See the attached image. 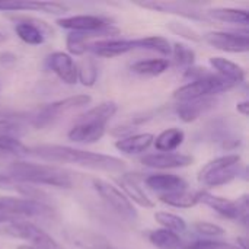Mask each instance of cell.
Returning <instances> with one entry per match:
<instances>
[{
  "label": "cell",
  "instance_id": "obj_22",
  "mask_svg": "<svg viewBox=\"0 0 249 249\" xmlns=\"http://www.w3.org/2000/svg\"><path fill=\"white\" fill-rule=\"evenodd\" d=\"M214 101L207 98V99H200V101H191V102H181L177 105V114L184 123H193L196 121L201 114L213 108Z\"/></svg>",
  "mask_w": 249,
  "mask_h": 249
},
{
  "label": "cell",
  "instance_id": "obj_28",
  "mask_svg": "<svg viewBox=\"0 0 249 249\" xmlns=\"http://www.w3.org/2000/svg\"><path fill=\"white\" fill-rule=\"evenodd\" d=\"M26 155H29V147L18 137L0 134V158H23Z\"/></svg>",
  "mask_w": 249,
  "mask_h": 249
},
{
  "label": "cell",
  "instance_id": "obj_11",
  "mask_svg": "<svg viewBox=\"0 0 249 249\" xmlns=\"http://www.w3.org/2000/svg\"><path fill=\"white\" fill-rule=\"evenodd\" d=\"M203 39L222 51L226 53H247L249 50L248 34L238 32H223V31H212L203 35Z\"/></svg>",
  "mask_w": 249,
  "mask_h": 249
},
{
  "label": "cell",
  "instance_id": "obj_29",
  "mask_svg": "<svg viewBox=\"0 0 249 249\" xmlns=\"http://www.w3.org/2000/svg\"><path fill=\"white\" fill-rule=\"evenodd\" d=\"M149 241L159 249H178L181 248L182 242L179 236L166 229H156L149 233Z\"/></svg>",
  "mask_w": 249,
  "mask_h": 249
},
{
  "label": "cell",
  "instance_id": "obj_12",
  "mask_svg": "<svg viewBox=\"0 0 249 249\" xmlns=\"http://www.w3.org/2000/svg\"><path fill=\"white\" fill-rule=\"evenodd\" d=\"M57 25L63 29H69L73 32H101L111 28L108 19L95 15H76L61 18L57 20Z\"/></svg>",
  "mask_w": 249,
  "mask_h": 249
},
{
  "label": "cell",
  "instance_id": "obj_14",
  "mask_svg": "<svg viewBox=\"0 0 249 249\" xmlns=\"http://www.w3.org/2000/svg\"><path fill=\"white\" fill-rule=\"evenodd\" d=\"M47 63L51 71H54L60 80H63L67 85L77 83V64L74 63L70 54L63 51H55L48 55Z\"/></svg>",
  "mask_w": 249,
  "mask_h": 249
},
{
  "label": "cell",
  "instance_id": "obj_41",
  "mask_svg": "<svg viewBox=\"0 0 249 249\" xmlns=\"http://www.w3.org/2000/svg\"><path fill=\"white\" fill-rule=\"evenodd\" d=\"M18 249H35V248H32V247H28V245H23V247H19Z\"/></svg>",
  "mask_w": 249,
  "mask_h": 249
},
{
  "label": "cell",
  "instance_id": "obj_1",
  "mask_svg": "<svg viewBox=\"0 0 249 249\" xmlns=\"http://www.w3.org/2000/svg\"><path fill=\"white\" fill-rule=\"evenodd\" d=\"M29 153L50 163H69V165H76V166H82V168H88L93 171L124 172L127 168L125 162L115 156L86 152V150L61 146V144L35 146L29 149Z\"/></svg>",
  "mask_w": 249,
  "mask_h": 249
},
{
  "label": "cell",
  "instance_id": "obj_9",
  "mask_svg": "<svg viewBox=\"0 0 249 249\" xmlns=\"http://www.w3.org/2000/svg\"><path fill=\"white\" fill-rule=\"evenodd\" d=\"M92 184H93L95 191L99 194V197L121 217L128 219V220H133L137 217V210L134 209L133 203L121 193V190H118L112 184H109L104 179H98V178H95L92 181Z\"/></svg>",
  "mask_w": 249,
  "mask_h": 249
},
{
  "label": "cell",
  "instance_id": "obj_26",
  "mask_svg": "<svg viewBox=\"0 0 249 249\" xmlns=\"http://www.w3.org/2000/svg\"><path fill=\"white\" fill-rule=\"evenodd\" d=\"M185 140V134L181 128H168L165 131H162L155 140V147L158 152L162 153H168V152H174L177 150Z\"/></svg>",
  "mask_w": 249,
  "mask_h": 249
},
{
  "label": "cell",
  "instance_id": "obj_36",
  "mask_svg": "<svg viewBox=\"0 0 249 249\" xmlns=\"http://www.w3.org/2000/svg\"><path fill=\"white\" fill-rule=\"evenodd\" d=\"M187 249H242L239 245L222 242V241H213V239H201L190 244Z\"/></svg>",
  "mask_w": 249,
  "mask_h": 249
},
{
  "label": "cell",
  "instance_id": "obj_27",
  "mask_svg": "<svg viewBox=\"0 0 249 249\" xmlns=\"http://www.w3.org/2000/svg\"><path fill=\"white\" fill-rule=\"evenodd\" d=\"M169 69V61L166 58H150L140 60L131 66V70L142 76H159Z\"/></svg>",
  "mask_w": 249,
  "mask_h": 249
},
{
  "label": "cell",
  "instance_id": "obj_42",
  "mask_svg": "<svg viewBox=\"0 0 249 249\" xmlns=\"http://www.w3.org/2000/svg\"><path fill=\"white\" fill-rule=\"evenodd\" d=\"M4 39H6V36H4L3 34H0V42H1V41H4Z\"/></svg>",
  "mask_w": 249,
  "mask_h": 249
},
{
  "label": "cell",
  "instance_id": "obj_2",
  "mask_svg": "<svg viewBox=\"0 0 249 249\" xmlns=\"http://www.w3.org/2000/svg\"><path fill=\"white\" fill-rule=\"evenodd\" d=\"M15 182L26 185H48L55 188H71V175L53 165L31 163V162H13L9 166L7 174Z\"/></svg>",
  "mask_w": 249,
  "mask_h": 249
},
{
  "label": "cell",
  "instance_id": "obj_37",
  "mask_svg": "<svg viewBox=\"0 0 249 249\" xmlns=\"http://www.w3.org/2000/svg\"><path fill=\"white\" fill-rule=\"evenodd\" d=\"M168 28H169L172 32H175V34H178V35H181V36H184V38H187V39H191V41H200V39H201L200 34L196 32L191 26H188V25H185V23L171 22V23H168Z\"/></svg>",
  "mask_w": 249,
  "mask_h": 249
},
{
  "label": "cell",
  "instance_id": "obj_32",
  "mask_svg": "<svg viewBox=\"0 0 249 249\" xmlns=\"http://www.w3.org/2000/svg\"><path fill=\"white\" fill-rule=\"evenodd\" d=\"M155 220L166 231L174 232V233H182L187 229V222L174 214V213H168V212H158L155 214Z\"/></svg>",
  "mask_w": 249,
  "mask_h": 249
},
{
  "label": "cell",
  "instance_id": "obj_25",
  "mask_svg": "<svg viewBox=\"0 0 249 249\" xmlns=\"http://www.w3.org/2000/svg\"><path fill=\"white\" fill-rule=\"evenodd\" d=\"M111 35V34H118V29H114V28H109L107 31H101V32H71L67 39H66V44H67V48L71 54H83L86 51V47L89 45V39L90 38H95V36H99V35Z\"/></svg>",
  "mask_w": 249,
  "mask_h": 249
},
{
  "label": "cell",
  "instance_id": "obj_24",
  "mask_svg": "<svg viewBox=\"0 0 249 249\" xmlns=\"http://www.w3.org/2000/svg\"><path fill=\"white\" fill-rule=\"evenodd\" d=\"M206 16L217 22L238 23V25H247L249 20V15L247 10L235 9V7H214V9L207 10Z\"/></svg>",
  "mask_w": 249,
  "mask_h": 249
},
{
  "label": "cell",
  "instance_id": "obj_21",
  "mask_svg": "<svg viewBox=\"0 0 249 249\" xmlns=\"http://www.w3.org/2000/svg\"><path fill=\"white\" fill-rule=\"evenodd\" d=\"M210 64L219 73L220 77L226 79L228 82L233 83L235 86L245 80V70L239 64H236V63L228 60V58L212 57L210 58Z\"/></svg>",
  "mask_w": 249,
  "mask_h": 249
},
{
  "label": "cell",
  "instance_id": "obj_19",
  "mask_svg": "<svg viewBox=\"0 0 249 249\" xmlns=\"http://www.w3.org/2000/svg\"><path fill=\"white\" fill-rule=\"evenodd\" d=\"M155 140V136L150 133H140V134H131L125 136L115 142V147L125 153V155H137L146 152Z\"/></svg>",
  "mask_w": 249,
  "mask_h": 249
},
{
  "label": "cell",
  "instance_id": "obj_39",
  "mask_svg": "<svg viewBox=\"0 0 249 249\" xmlns=\"http://www.w3.org/2000/svg\"><path fill=\"white\" fill-rule=\"evenodd\" d=\"M20 125L12 120L7 118H0V134L1 136H13L18 137V134L20 133Z\"/></svg>",
  "mask_w": 249,
  "mask_h": 249
},
{
  "label": "cell",
  "instance_id": "obj_4",
  "mask_svg": "<svg viewBox=\"0 0 249 249\" xmlns=\"http://www.w3.org/2000/svg\"><path fill=\"white\" fill-rule=\"evenodd\" d=\"M206 69H188L185 73L187 77H193V80L174 92V98L179 102H191L207 99L213 95L231 90L235 85L228 82L214 73L204 71Z\"/></svg>",
  "mask_w": 249,
  "mask_h": 249
},
{
  "label": "cell",
  "instance_id": "obj_33",
  "mask_svg": "<svg viewBox=\"0 0 249 249\" xmlns=\"http://www.w3.org/2000/svg\"><path fill=\"white\" fill-rule=\"evenodd\" d=\"M76 242L83 249H117L108 239L95 233H82L76 238Z\"/></svg>",
  "mask_w": 249,
  "mask_h": 249
},
{
  "label": "cell",
  "instance_id": "obj_13",
  "mask_svg": "<svg viewBox=\"0 0 249 249\" xmlns=\"http://www.w3.org/2000/svg\"><path fill=\"white\" fill-rule=\"evenodd\" d=\"M136 48H137L136 39H118V38H104L99 41L89 42V45L86 47L88 51H92L99 57H108V58L118 57Z\"/></svg>",
  "mask_w": 249,
  "mask_h": 249
},
{
  "label": "cell",
  "instance_id": "obj_7",
  "mask_svg": "<svg viewBox=\"0 0 249 249\" xmlns=\"http://www.w3.org/2000/svg\"><path fill=\"white\" fill-rule=\"evenodd\" d=\"M92 98L89 95H76V96H69L55 102H51L48 105H44L39 108L34 115H32V125L36 128H42L54 123L58 117L74 111L77 108H82L85 105H89Z\"/></svg>",
  "mask_w": 249,
  "mask_h": 249
},
{
  "label": "cell",
  "instance_id": "obj_20",
  "mask_svg": "<svg viewBox=\"0 0 249 249\" xmlns=\"http://www.w3.org/2000/svg\"><path fill=\"white\" fill-rule=\"evenodd\" d=\"M115 181H117L118 187H121V190H123L121 193L131 203L134 201L136 204H139L140 207H144V209H152L155 206V203L140 190V187L137 185L134 177L131 178L130 175L124 174V175H121V178H117Z\"/></svg>",
  "mask_w": 249,
  "mask_h": 249
},
{
  "label": "cell",
  "instance_id": "obj_6",
  "mask_svg": "<svg viewBox=\"0 0 249 249\" xmlns=\"http://www.w3.org/2000/svg\"><path fill=\"white\" fill-rule=\"evenodd\" d=\"M242 158L239 155H226L209 162L198 174V182L207 188L229 184L239 177Z\"/></svg>",
  "mask_w": 249,
  "mask_h": 249
},
{
  "label": "cell",
  "instance_id": "obj_34",
  "mask_svg": "<svg viewBox=\"0 0 249 249\" xmlns=\"http://www.w3.org/2000/svg\"><path fill=\"white\" fill-rule=\"evenodd\" d=\"M171 54L178 66H193L196 61V53L185 44H174V47L171 48Z\"/></svg>",
  "mask_w": 249,
  "mask_h": 249
},
{
  "label": "cell",
  "instance_id": "obj_17",
  "mask_svg": "<svg viewBox=\"0 0 249 249\" xmlns=\"http://www.w3.org/2000/svg\"><path fill=\"white\" fill-rule=\"evenodd\" d=\"M144 184L147 188L160 193L162 194H169V193H175V191H182L187 190V182L178 177V175H172V174H155V175H149L144 179Z\"/></svg>",
  "mask_w": 249,
  "mask_h": 249
},
{
  "label": "cell",
  "instance_id": "obj_15",
  "mask_svg": "<svg viewBox=\"0 0 249 249\" xmlns=\"http://www.w3.org/2000/svg\"><path fill=\"white\" fill-rule=\"evenodd\" d=\"M193 156L177 153V152H168V153H152L144 158H142V163L155 168V169H177V168H185L193 163Z\"/></svg>",
  "mask_w": 249,
  "mask_h": 249
},
{
  "label": "cell",
  "instance_id": "obj_30",
  "mask_svg": "<svg viewBox=\"0 0 249 249\" xmlns=\"http://www.w3.org/2000/svg\"><path fill=\"white\" fill-rule=\"evenodd\" d=\"M15 31L18 34V36L26 42V44H31V45H39L44 42V34L42 31L34 25V23H29V22H19L16 26H15Z\"/></svg>",
  "mask_w": 249,
  "mask_h": 249
},
{
  "label": "cell",
  "instance_id": "obj_35",
  "mask_svg": "<svg viewBox=\"0 0 249 249\" xmlns=\"http://www.w3.org/2000/svg\"><path fill=\"white\" fill-rule=\"evenodd\" d=\"M96 77H98V69L92 60H85L82 61L80 66H77V80L80 79V82L85 86H92L96 82Z\"/></svg>",
  "mask_w": 249,
  "mask_h": 249
},
{
  "label": "cell",
  "instance_id": "obj_3",
  "mask_svg": "<svg viewBox=\"0 0 249 249\" xmlns=\"http://www.w3.org/2000/svg\"><path fill=\"white\" fill-rule=\"evenodd\" d=\"M118 107L115 102H102L82 114L69 131V139L74 143L93 144L99 142L107 130L108 121L115 115Z\"/></svg>",
  "mask_w": 249,
  "mask_h": 249
},
{
  "label": "cell",
  "instance_id": "obj_38",
  "mask_svg": "<svg viewBox=\"0 0 249 249\" xmlns=\"http://www.w3.org/2000/svg\"><path fill=\"white\" fill-rule=\"evenodd\" d=\"M196 231L201 235H206V236H222L225 235V229L217 226V225H213V223H207V222H198L196 225Z\"/></svg>",
  "mask_w": 249,
  "mask_h": 249
},
{
  "label": "cell",
  "instance_id": "obj_18",
  "mask_svg": "<svg viewBox=\"0 0 249 249\" xmlns=\"http://www.w3.org/2000/svg\"><path fill=\"white\" fill-rule=\"evenodd\" d=\"M140 7L163 12V13H177L190 19H201V12L196 9V6H191L188 3H179V1H139L136 3Z\"/></svg>",
  "mask_w": 249,
  "mask_h": 249
},
{
  "label": "cell",
  "instance_id": "obj_8",
  "mask_svg": "<svg viewBox=\"0 0 249 249\" xmlns=\"http://www.w3.org/2000/svg\"><path fill=\"white\" fill-rule=\"evenodd\" d=\"M4 233L12 238L22 239L35 249H61V247L47 232L31 222H13L4 226Z\"/></svg>",
  "mask_w": 249,
  "mask_h": 249
},
{
  "label": "cell",
  "instance_id": "obj_23",
  "mask_svg": "<svg viewBox=\"0 0 249 249\" xmlns=\"http://www.w3.org/2000/svg\"><path fill=\"white\" fill-rule=\"evenodd\" d=\"M200 197H201V191H188V190L159 196L162 203L177 209H191L200 203Z\"/></svg>",
  "mask_w": 249,
  "mask_h": 249
},
{
  "label": "cell",
  "instance_id": "obj_16",
  "mask_svg": "<svg viewBox=\"0 0 249 249\" xmlns=\"http://www.w3.org/2000/svg\"><path fill=\"white\" fill-rule=\"evenodd\" d=\"M66 6L55 1H34V0H0V12H19L32 10L44 13H63Z\"/></svg>",
  "mask_w": 249,
  "mask_h": 249
},
{
  "label": "cell",
  "instance_id": "obj_40",
  "mask_svg": "<svg viewBox=\"0 0 249 249\" xmlns=\"http://www.w3.org/2000/svg\"><path fill=\"white\" fill-rule=\"evenodd\" d=\"M236 109H238V112H239V114H242L244 117H247V115L249 114V102L248 101L239 102V104L236 105Z\"/></svg>",
  "mask_w": 249,
  "mask_h": 249
},
{
  "label": "cell",
  "instance_id": "obj_5",
  "mask_svg": "<svg viewBox=\"0 0 249 249\" xmlns=\"http://www.w3.org/2000/svg\"><path fill=\"white\" fill-rule=\"evenodd\" d=\"M51 207L39 200L0 197V222H26L31 217H53Z\"/></svg>",
  "mask_w": 249,
  "mask_h": 249
},
{
  "label": "cell",
  "instance_id": "obj_10",
  "mask_svg": "<svg viewBox=\"0 0 249 249\" xmlns=\"http://www.w3.org/2000/svg\"><path fill=\"white\" fill-rule=\"evenodd\" d=\"M200 203L209 206L216 213L222 214L223 217H228L231 220H247V212H248V203L247 196L242 197L241 201H233L225 197L213 196L207 191H201Z\"/></svg>",
  "mask_w": 249,
  "mask_h": 249
},
{
  "label": "cell",
  "instance_id": "obj_31",
  "mask_svg": "<svg viewBox=\"0 0 249 249\" xmlns=\"http://www.w3.org/2000/svg\"><path fill=\"white\" fill-rule=\"evenodd\" d=\"M136 44H137V48L152 50V51L160 53L163 55H169L171 48H172L171 42L160 35H150V36H144V38H137Z\"/></svg>",
  "mask_w": 249,
  "mask_h": 249
}]
</instances>
